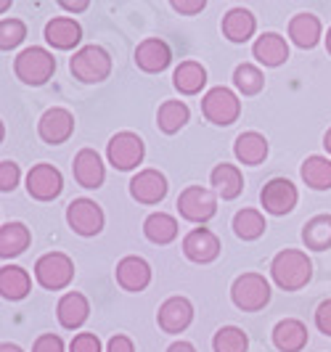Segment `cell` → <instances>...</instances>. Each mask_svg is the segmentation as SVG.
<instances>
[{"mask_svg":"<svg viewBox=\"0 0 331 352\" xmlns=\"http://www.w3.org/2000/svg\"><path fill=\"white\" fill-rule=\"evenodd\" d=\"M315 326L321 334L331 336V300H323L315 307Z\"/></svg>","mask_w":331,"mask_h":352,"instance_id":"60d3db41","label":"cell"},{"mask_svg":"<svg viewBox=\"0 0 331 352\" xmlns=\"http://www.w3.org/2000/svg\"><path fill=\"white\" fill-rule=\"evenodd\" d=\"M19 177H21V173H19L17 162L3 159V162H0V191H3V194L14 191L19 186Z\"/></svg>","mask_w":331,"mask_h":352,"instance_id":"74e56055","label":"cell"},{"mask_svg":"<svg viewBox=\"0 0 331 352\" xmlns=\"http://www.w3.org/2000/svg\"><path fill=\"white\" fill-rule=\"evenodd\" d=\"M270 276L284 292H299L313 278V263L299 249H281L270 263Z\"/></svg>","mask_w":331,"mask_h":352,"instance_id":"6da1fadb","label":"cell"},{"mask_svg":"<svg viewBox=\"0 0 331 352\" xmlns=\"http://www.w3.org/2000/svg\"><path fill=\"white\" fill-rule=\"evenodd\" d=\"M106 352H136L133 347V339L125 334H114L109 339V344H106Z\"/></svg>","mask_w":331,"mask_h":352,"instance_id":"7bdbcfd3","label":"cell"},{"mask_svg":"<svg viewBox=\"0 0 331 352\" xmlns=\"http://www.w3.org/2000/svg\"><path fill=\"white\" fill-rule=\"evenodd\" d=\"M143 154H146L143 138H140L138 133H130V130H122V133L111 135V141L106 143V159L120 173L136 170L143 162Z\"/></svg>","mask_w":331,"mask_h":352,"instance_id":"8992f818","label":"cell"},{"mask_svg":"<svg viewBox=\"0 0 331 352\" xmlns=\"http://www.w3.org/2000/svg\"><path fill=\"white\" fill-rule=\"evenodd\" d=\"M67 223L77 236H98L104 230V210L93 199H74L67 207Z\"/></svg>","mask_w":331,"mask_h":352,"instance_id":"9c48e42d","label":"cell"},{"mask_svg":"<svg viewBox=\"0 0 331 352\" xmlns=\"http://www.w3.org/2000/svg\"><path fill=\"white\" fill-rule=\"evenodd\" d=\"M178 212H180L183 220L204 226L207 220H212L217 214V196L209 188H202V186H189L178 196Z\"/></svg>","mask_w":331,"mask_h":352,"instance_id":"ba28073f","label":"cell"},{"mask_svg":"<svg viewBox=\"0 0 331 352\" xmlns=\"http://www.w3.org/2000/svg\"><path fill=\"white\" fill-rule=\"evenodd\" d=\"M321 32H323V27L315 14H297L289 19V37L297 48H305V51L315 48L321 40Z\"/></svg>","mask_w":331,"mask_h":352,"instance_id":"cb8c5ba5","label":"cell"},{"mask_svg":"<svg viewBox=\"0 0 331 352\" xmlns=\"http://www.w3.org/2000/svg\"><path fill=\"white\" fill-rule=\"evenodd\" d=\"M0 352H24V350H21L19 344H11V342H3V344H0Z\"/></svg>","mask_w":331,"mask_h":352,"instance_id":"bcb514c9","label":"cell"},{"mask_svg":"<svg viewBox=\"0 0 331 352\" xmlns=\"http://www.w3.org/2000/svg\"><path fill=\"white\" fill-rule=\"evenodd\" d=\"M43 35L48 40V45H53L56 51H72L83 40V27L70 16H56L45 24Z\"/></svg>","mask_w":331,"mask_h":352,"instance_id":"d6986e66","label":"cell"},{"mask_svg":"<svg viewBox=\"0 0 331 352\" xmlns=\"http://www.w3.org/2000/svg\"><path fill=\"white\" fill-rule=\"evenodd\" d=\"M72 175L74 180L83 186V188H101L104 186V177H106V167L98 151L93 148H83L74 154V162H72Z\"/></svg>","mask_w":331,"mask_h":352,"instance_id":"9a60e30c","label":"cell"},{"mask_svg":"<svg viewBox=\"0 0 331 352\" xmlns=\"http://www.w3.org/2000/svg\"><path fill=\"white\" fill-rule=\"evenodd\" d=\"M212 350L215 352H246L249 350V336L239 326H223L215 339H212Z\"/></svg>","mask_w":331,"mask_h":352,"instance_id":"e575fe53","label":"cell"},{"mask_svg":"<svg viewBox=\"0 0 331 352\" xmlns=\"http://www.w3.org/2000/svg\"><path fill=\"white\" fill-rule=\"evenodd\" d=\"M252 56L262 67H281L289 58V45L279 32H262L252 45Z\"/></svg>","mask_w":331,"mask_h":352,"instance_id":"7402d4cb","label":"cell"},{"mask_svg":"<svg viewBox=\"0 0 331 352\" xmlns=\"http://www.w3.org/2000/svg\"><path fill=\"white\" fill-rule=\"evenodd\" d=\"M299 175L305 180V186H310L315 191H329L331 188V159L329 157H308L299 167Z\"/></svg>","mask_w":331,"mask_h":352,"instance_id":"4dcf8cb0","label":"cell"},{"mask_svg":"<svg viewBox=\"0 0 331 352\" xmlns=\"http://www.w3.org/2000/svg\"><path fill=\"white\" fill-rule=\"evenodd\" d=\"M70 352H101V339L96 334H74V339L70 342Z\"/></svg>","mask_w":331,"mask_h":352,"instance_id":"f35d334b","label":"cell"},{"mask_svg":"<svg viewBox=\"0 0 331 352\" xmlns=\"http://www.w3.org/2000/svg\"><path fill=\"white\" fill-rule=\"evenodd\" d=\"M193 320V305L186 297H170L159 307L157 323L164 334H180L191 326Z\"/></svg>","mask_w":331,"mask_h":352,"instance_id":"2e32d148","label":"cell"},{"mask_svg":"<svg viewBox=\"0 0 331 352\" xmlns=\"http://www.w3.org/2000/svg\"><path fill=\"white\" fill-rule=\"evenodd\" d=\"M183 254L191 263H199V265L215 263L217 254H220V239L209 228H193L183 239Z\"/></svg>","mask_w":331,"mask_h":352,"instance_id":"5bb4252c","label":"cell"},{"mask_svg":"<svg viewBox=\"0 0 331 352\" xmlns=\"http://www.w3.org/2000/svg\"><path fill=\"white\" fill-rule=\"evenodd\" d=\"M61 191H64V175L48 162H40L27 173V194L37 201H53L56 196H61Z\"/></svg>","mask_w":331,"mask_h":352,"instance_id":"8fae6325","label":"cell"},{"mask_svg":"<svg viewBox=\"0 0 331 352\" xmlns=\"http://www.w3.org/2000/svg\"><path fill=\"white\" fill-rule=\"evenodd\" d=\"M302 241L313 252L331 249V214H315L302 228Z\"/></svg>","mask_w":331,"mask_h":352,"instance_id":"1f68e13d","label":"cell"},{"mask_svg":"<svg viewBox=\"0 0 331 352\" xmlns=\"http://www.w3.org/2000/svg\"><path fill=\"white\" fill-rule=\"evenodd\" d=\"M173 85L183 96H196V93H202V88L207 85V69L199 61H183L173 72Z\"/></svg>","mask_w":331,"mask_h":352,"instance_id":"f1b7e54d","label":"cell"},{"mask_svg":"<svg viewBox=\"0 0 331 352\" xmlns=\"http://www.w3.org/2000/svg\"><path fill=\"white\" fill-rule=\"evenodd\" d=\"M56 72V58H53L51 51L40 48V45H32V48H24L14 58V74L24 85H45Z\"/></svg>","mask_w":331,"mask_h":352,"instance_id":"7a4b0ae2","label":"cell"},{"mask_svg":"<svg viewBox=\"0 0 331 352\" xmlns=\"http://www.w3.org/2000/svg\"><path fill=\"white\" fill-rule=\"evenodd\" d=\"M202 114L212 124L228 127V124H233L242 117V101H239V96L231 88L217 85V88L204 93V98H202Z\"/></svg>","mask_w":331,"mask_h":352,"instance_id":"52a82bcc","label":"cell"},{"mask_svg":"<svg viewBox=\"0 0 331 352\" xmlns=\"http://www.w3.org/2000/svg\"><path fill=\"white\" fill-rule=\"evenodd\" d=\"M268 228V223H265V217H262V212L257 210H242L233 214V233L239 236V239H244V241H255V239H260L262 233Z\"/></svg>","mask_w":331,"mask_h":352,"instance_id":"836d02e7","label":"cell"},{"mask_svg":"<svg viewBox=\"0 0 331 352\" xmlns=\"http://www.w3.org/2000/svg\"><path fill=\"white\" fill-rule=\"evenodd\" d=\"M209 180H212L215 191L223 196L226 201H233L236 196H242V191H244V175H242V170L236 164H228V162L217 164L212 170Z\"/></svg>","mask_w":331,"mask_h":352,"instance_id":"4316f807","label":"cell"},{"mask_svg":"<svg viewBox=\"0 0 331 352\" xmlns=\"http://www.w3.org/2000/svg\"><path fill=\"white\" fill-rule=\"evenodd\" d=\"M87 316H90V302H87V297L80 294V292L64 294V297L58 300V305H56V318H58V323H61L67 331L80 329L87 320Z\"/></svg>","mask_w":331,"mask_h":352,"instance_id":"44dd1931","label":"cell"},{"mask_svg":"<svg viewBox=\"0 0 331 352\" xmlns=\"http://www.w3.org/2000/svg\"><path fill=\"white\" fill-rule=\"evenodd\" d=\"M220 27H223L226 40H231V43H246L249 37L255 35V30H257V19H255V14L249 8L236 6V8H231L223 16Z\"/></svg>","mask_w":331,"mask_h":352,"instance_id":"603a6c76","label":"cell"},{"mask_svg":"<svg viewBox=\"0 0 331 352\" xmlns=\"http://www.w3.org/2000/svg\"><path fill=\"white\" fill-rule=\"evenodd\" d=\"M70 72L74 80L87 82V85L104 82L111 74V56L101 45H85L70 58Z\"/></svg>","mask_w":331,"mask_h":352,"instance_id":"3957f363","label":"cell"},{"mask_svg":"<svg viewBox=\"0 0 331 352\" xmlns=\"http://www.w3.org/2000/svg\"><path fill=\"white\" fill-rule=\"evenodd\" d=\"M308 339H310L308 326L297 318H284L273 329V344L281 352H302L308 347Z\"/></svg>","mask_w":331,"mask_h":352,"instance_id":"ffe728a7","label":"cell"},{"mask_svg":"<svg viewBox=\"0 0 331 352\" xmlns=\"http://www.w3.org/2000/svg\"><path fill=\"white\" fill-rule=\"evenodd\" d=\"M233 154L236 159L246 164V167H257L265 162L268 157V141H265V135L260 133H255V130H249V133H242L236 143H233Z\"/></svg>","mask_w":331,"mask_h":352,"instance_id":"83f0119b","label":"cell"},{"mask_svg":"<svg viewBox=\"0 0 331 352\" xmlns=\"http://www.w3.org/2000/svg\"><path fill=\"white\" fill-rule=\"evenodd\" d=\"M58 6H61L64 11H72V14H80V11H85V8L90 6V3H87V0H80V3H70V0H61Z\"/></svg>","mask_w":331,"mask_h":352,"instance_id":"ee69618b","label":"cell"},{"mask_svg":"<svg viewBox=\"0 0 331 352\" xmlns=\"http://www.w3.org/2000/svg\"><path fill=\"white\" fill-rule=\"evenodd\" d=\"M74 278V263L64 252H48L35 263V281L48 292L67 289Z\"/></svg>","mask_w":331,"mask_h":352,"instance_id":"5b68a950","label":"cell"},{"mask_svg":"<svg viewBox=\"0 0 331 352\" xmlns=\"http://www.w3.org/2000/svg\"><path fill=\"white\" fill-rule=\"evenodd\" d=\"M191 120V111L183 101H164L157 111V124L162 133L175 135L180 127H186V122Z\"/></svg>","mask_w":331,"mask_h":352,"instance_id":"d6a6232c","label":"cell"},{"mask_svg":"<svg viewBox=\"0 0 331 352\" xmlns=\"http://www.w3.org/2000/svg\"><path fill=\"white\" fill-rule=\"evenodd\" d=\"M32 352H67V347H64L61 336H56V334H40L35 339V344H32Z\"/></svg>","mask_w":331,"mask_h":352,"instance_id":"ab89813d","label":"cell"},{"mask_svg":"<svg viewBox=\"0 0 331 352\" xmlns=\"http://www.w3.org/2000/svg\"><path fill=\"white\" fill-rule=\"evenodd\" d=\"M30 289H32V278L24 267H19V265H3L0 267V294H3V300H24L30 294Z\"/></svg>","mask_w":331,"mask_h":352,"instance_id":"d4e9b609","label":"cell"},{"mask_svg":"<svg viewBox=\"0 0 331 352\" xmlns=\"http://www.w3.org/2000/svg\"><path fill=\"white\" fill-rule=\"evenodd\" d=\"M323 148H326V151L331 154V127L326 130V135H323Z\"/></svg>","mask_w":331,"mask_h":352,"instance_id":"7dc6e473","label":"cell"},{"mask_svg":"<svg viewBox=\"0 0 331 352\" xmlns=\"http://www.w3.org/2000/svg\"><path fill=\"white\" fill-rule=\"evenodd\" d=\"M170 191V186H167V177L162 175L159 170H140L138 175H133L130 180V196L138 201V204H146V207H151V204H159L164 196Z\"/></svg>","mask_w":331,"mask_h":352,"instance_id":"4fadbf2b","label":"cell"},{"mask_svg":"<svg viewBox=\"0 0 331 352\" xmlns=\"http://www.w3.org/2000/svg\"><path fill=\"white\" fill-rule=\"evenodd\" d=\"M233 85L244 96H257L262 85H265V77H262V72L255 64H239L233 69Z\"/></svg>","mask_w":331,"mask_h":352,"instance_id":"d590c367","label":"cell"},{"mask_svg":"<svg viewBox=\"0 0 331 352\" xmlns=\"http://www.w3.org/2000/svg\"><path fill=\"white\" fill-rule=\"evenodd\" d=\"M167 352H196V347H193L191 342H183V339H180V342H173V344L167 347Z\"/></svg>","mask_w":331,"mask_h":352,"instance_id":"f6af8a7d","label":"cell"},{"mask_svg":"<svg viewBox=\"0 0 331 352\" xmlns=\"http://www.w3.org/2000/svg\"><path fill=\"white\" fill-rule=\"evenodd\" d=\"M114 276H117V283L122 286L125 292L138 294V292H143V289L151 283V265L146 263L143 257L130 254V257H122V260L117 263Z\"/></svg>","mask_w":331,"mask_h":352,"instance_id":"e0dca14e","label":"cell"},{"mask_svg":"<svg viewBox=\"0 0 331 352\" xmlns=\"http://www.w3.org/2000/svg\"><path fill=\"white\" fill-rule=\"evenodd\" d=\"M170 61H173V51L162 37H146L136 48V64H138V69L149 72V74L164 72L170 67Z\"/></svg>","mask_w":331,"mask_h":352,"instance_id":"ac0fdd59","label":"cell"},{"mask_svg":"<svg viewBox=\"0 0 331 352\" xmlns=\"http://www.w3.org/2000/svg\"><path fill=\"white\" fill-rule=\"evenodd\" d=\"M326 51H329V56H331V27H329V32H326Z\"/></svg>","mask_w":331,"mask_h":352,"instance_id":"c3c4849f","label":"cell"},{"mask_svg":"<svg viewBox=\"0 0 331 352\" xmlns=\"http://www.w3.org/2000/svg\"><path fill=\"white\" fill-rule=\"evenodd\" d=\"M32 244V233L24 223H3L0 228V257L11 260L24 254V249H30Z\"/></svg>","mask_w":331,"mask_h":352,"instance_id":"484cf974","label":"cell"},{"mask_svg":"<svg viewBox=\"0 0 331 352\" xmlns=\"http://www.w3.org/2000/svg\"><path fill=\"white\" fill-rule=\"evenodd\" d=\"M72 133H74V117H72L70 109H64V106L48 109L40 117V122H37V135L43 138V143H48V146L67 143L72 138Z\"/></svg>","mask_w":331,"mask_h":352,"instance_id":"7c38bea8","label":"cell"},{"mask_svg":"<svg viewBox=\"0 0 331 352\" xmlns=\"http://www.w3.org/2000/svg\"><path fill=\"white\" fill-rule=\"evenodd\" d=\"M231 300L244 313H257L270 302V283L260 273H242L231 286Z\"/></svg>","mask_w":331,"mask_h":352,"instance_id":"277c9868","label":"cell"},{"mask_svg":"<svg viewBox=\"0 0 331 352\" xmlns=\"http://www.w3.org/2000/svg\"><path fill=\"white\" fill-rule=\"evenodd\" d=\"M297 201H299L297 186L292 180H286V177H273V180H268L260 191L262 210L268 212V214H276V217L289 214V212L297 207Z\"/></svg>","mask_w":331,"mask_h":352,"instance_id":"30bf717a","label":"cell"},{"mask_svg":"<svg viewBox=\"0 0 331 352\" xmlns=\"http://www.w3.org/2000/svg\"><path fill=\"white\" fill-rule=\"evenodd\" d=\"M178 14H189V16H193V14H199V11H204V0H173L170 3Z\"/></svg>","mask_w":331,"mask_h":352,"instance_id":"b9f144b4","label":"cell"},{"mask_svg":"<svg viewBox=\"0 0 331 352\" xmlns=\"http://www.w3.org/2000/svg\"><path fill=\"white\" fill-rule=\"evenodd\" d=\"M27 37V24L21 19H3L0 21V48L11 51L21 45V40Z\"/></svg>","mask_w":331,"mask_h":352,"instance_id":"8d00e7d4","label":"cell"},{"mask_svg":"<svg viewBox=\"0 0 331 352\" xmlns=\"http://www.w3.org/2000/svg\"><path fill=\"white\" fill-rule=\"evenodd\" d=\"M143 236L151 244L164 247V244L175 241V236H178V220H175L173 214H167V212H154L143 223Z\"/></svg>","mask_w":331,"mask_h":352,"instance_id":"f546056e","label":"cell"}]
</instances>
